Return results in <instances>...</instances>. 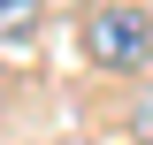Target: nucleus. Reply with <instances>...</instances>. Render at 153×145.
Segmentation results:
<instances>
[{
	"instance_id": "f257e3e1",
	"label": "nucleus",
	"mask_w": 153,
	"mask_h": 145,
	"mask_svg": "<svg viewBox=\"0 0 153 145\" xmlns=\"http://www.w3.org/2000/svg\"><path fill=\"white\" fill-rule=\"evenodd\" d=\"M84 54L100 61V69H146L153 61V16L138 8V0H100L92 16H84Z\"/></svg>"
},
{
	"instance_id": "f03ea898",
	"label": "nucleus",
	"mask_w": 153,
	"mask_h": 145,
	"mask_svg": "<svg viewBox=\"0 0 153 145\" xmlns=\"http://www.w3.org/2000/svg\"><path fill=\"white\" fill-rule=\"evenodd\" d=\"M38 23H46V0H0V46H23Z\"/></svg>"
}]
</instances>
